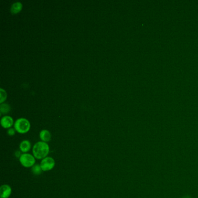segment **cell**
Listing matches in <instances>:
<instances>
[{"instance_id":"13","label":"cell","mask_w":198,"mask_h":198,"mask_svg":"<svg viewBox=\"0 0 198 198\" xmlns=\"http://www.w3.org/2000/svg\"><path fill=\"white\" fill-rule=\"evenodd\" d=\"M15 131H16V130H15V129H13V128H10V129H9L8 130L7 133H8V134L9 135H10V136H13V135H14L15 134Z\"/></svg>"},{"instance_id":"9","label":"cell","mask_w":198,"mask_h":198,"mask_svg":"<svg viewBox=\"0 0 198 198\" xmlns=\"http://www.w3.org/2000/svg\"><path fill=\"white\" fill-rule=\"evenodd\" d=\"M40 138L41 141L47 143L51 140V134L47 130H42L40 133Z\"/></svg>"},{"instance_id":"14","label":"cell","mask_w":198,"mask_h":198,"mask_svg":"<svg viewBox=\"0 0 198 198\" xmlns=\"http://www.w3.org/2000/svg\"><path fill=\"white\" fill-rule=\"evenodd\" d=\"M15 156H16V158H20L22 154H21V151H16L15 152Z\"/></svg>"},{"instance_id":"3","label":"cell","mask_w":198,"mask_h":198,"mask_svg":"<svg viewBox=\"0 0 198 198\" xmlns=\"http://www.w3.org/2000/svg\"><path fill=\"white\" fill-rule=\"evenodd\" d=\"M19 161L21 165L26 168L32 167L35 164V158L32 155L26 153L23 154L19 158Z\"/></svg>"},{"instance_id":"7","label":"cell","mask_w":198,"mask_h":198,"mask_svg":"<svg viewBox=\"0 0 198 198\" xmlns=\"http://www.w3.org/2000/svg\"><path fill=\"white\" fill-rule=\"evenodd\" d=\"M23 8V4L20 1H16L13 2L10 8V12L12 14H16L19 12H20Z\"/></svg>"},{"instance_id":"11","label":"cell","mask_w":198,"mask_h":198,"mask_svg":"<svg viewBox=\"0 0 198 198\" xmlns=\"http://www.w3.org/2000/svg\"><path fill=\"white\" fill-rule=\"evenodd\" d=\"M31 172L34 175H40L42 172L40 165L35 164L31 167Z\"/></svg>"},{"instance_id":"4","label":"cell","mask_w":198,"mask_h":198,"mask_svg":"<svg viewBox=\"0 0 198 198\" xmlns=\"http://www.w3.org/2000/svg\"><path fill=\"white\" fill-rule=\"evenodd\" d=\"M55 165V160L49 156H47L45 158L43 159L40 163V166L42 170V172H48L51 170L53 169Z\"/></svg>"},{"instance_id":"5","label":"cell","mask_w":198,"mask_h":198,"mask_svg":"<svg viewBox=\"0 0 198 198\" xmlns=\"http://www.w3.org/2000/svg\"><path fill=\"white\" fill-rule=\"evenodd\" d=\"M13 118L10 116H3L1 119V124L4 129H10L14 124Z\"/></svg>"},{"instance_id":"6","label":"cell","mask_w":198,"mask_h":198,"mask_svg":"<svg viewBox=\"0 0 198 198\" xmlns=\"http://www.w3.org/2000/svg\"><path fill=\"white\" fill-rule=\"evenodd\" d=\"M12 189L9 185L4 184L0 187L1 198H8L11 195Z\"/></svg>"},{"instance_id":"2","label":"cell","mask_w":198,"mask_h":198,"mask_svg":"<svg viewBox=\"0 0 198 198\" xmlns=\"http://www.w3.org/2000/svg\"><path fill=\"white\" fill-rule=\"evenodd\" d=\"M14 129L20 134H25L30 130V123L26 118H19L14 123Z\"/></svg>"},{"instance_id":"1","label":"cell","mask_w":198,"mask_h":198,"mask_svg":"<svg viewBox=\"0 0 198 198\" xmlns=\"http://www.w3.org/2000/svg\"><path fill=\"white\" fill-rule=\"evenodd\" d=\"M49 152V147L47 142L43 141L37 142L33 148V154L35 159H41L47 157Z\"/></svg>"},{"instance_id":"8","label":"cell","mask_w":198,"mask_h":198,"mask_svg":"<svg viewBox=\"0 0 198 198\" xmlns=\"http://www.w3.org/2000/svg\"><path fill=\"white\" fill-rule=\"evenodd\" d=\"M31 143L28 140H23L22 141L19 145L20 151L23 154L27 153L31 149Z\"/></svg>"},{"instance_id":"10","label":"cell","mask_w":198,"mask_h":198,"mask_svg":"<svg viewBox=\"0 0 198 198\" xmlns=\"http://www.w3.org/2000/svg\"><path fill=\"white\" fill-rule=\"evenodd\" d=\"M10 110V106L9 104L6 103H2L0 105V114H6Z\"/></svg>"},{"instance_id":"12","label":"cell","mask_w":198,"mask_h":198,"mask_svg":"<svg viewBox=\"0 0 198 198\" xmlns=\"http://www.w3.org/2000/svg\"><path fill=\"white\" fill-rule=\"evenodd\" d=\"M7 97V94L5 90L1 88H0V103L2 104L6 99Z\"/></svg>"}]
</instances>
